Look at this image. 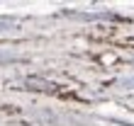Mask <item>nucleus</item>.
Wrapping results in <instances>:
<instances>
[{
    "label": "nucleus",
    "mask_w": 134,
    "mask_h": 126,
    "mask_svg": "<svg viewBox=\"0 0 134 126\" xmlns=\"http://www.w3.org/2000/svg\"><path fill=\"white\" fill-rule=\"evenodd\" d=\"M17 85H25V90H51V85L39 78H27V80H20Z\"/></svg>",
    "instance_id": "2"
},
{
    "label": "nucleus",
    "mask_w": 134,
    "mask_h": 126,
    "mask_svg": "<svg viewBox=\"0 0 134 126\" xmlns=\"http://www.w3.org/2000/svg\"><path fill=\"white\" fill-rule=\"evenodd\" d=\"M132 63H134V61H132Z\"/></svg>",
    "instance_id": "6"
},
{
    "label": "nucleus",
    "mask_w": 134,
    "mask_h": 126,
    "mask_svg": "<svg viewBox=\"0 0 134 126\" xmlns=\"http://www.w3.org/2000/svg\"><path fill=\"white\" fill-rule=\"evenodd\" d=\"M127 83H129V85H134V78H129V80H127Z\"/></svg>",
    "instance_id": "4"
},
{
    "label": "nucleus",
    "mask_w": 134,
    "mask_h": 126,
    "mask_svg": "<svg viewBox=\"0 0 134 126\" xmlns=\"http://www.w3.org/2000/svg\"><path fill=\"white\" fill-rule=\"evenodd\" d=\"M12 61H20V56H15V53H0V63H12Z\"/></svg>",
    "instance_id": "3"
},
{
    "label": "nucleus",
    "mask_w": 134,
    "mask_h": 126,
    "mask_svg": "<svg viewBox=\"0 0 134 126\" xmlns=\"http://www.w3.org/2000/svg\"><path fill=\"white\" fill-rule=\"evenodd\" d=\"M122 126H134V124H122Z\"/></svg>",
    "instance_id": "5"
},
{
    "label": "nucleus",
    "mask_w": 134,
    "mask_h": 126,
    "mask_svg": "<svg viewBox=\"0 0 134 126\" xmlns=\"http://www.w3.org/2000/svg\"><path fill=\"white\" fill-rule=\"evenodd\" d=\"M64 15L68 17H78V20H124L122 15L117 12H76V10H64Z\"/></svg>",
    "instance_id": "1"
}]
</instances>
